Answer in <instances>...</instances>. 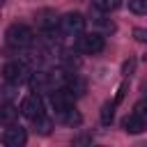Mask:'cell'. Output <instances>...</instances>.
I'll return each instance as SVG.
<instances>
[{
    "label": "cell",
    "instance_id": "obj_1",
    "mask_svg": "<svg viewBox=\"0 0 147 147\" xmlns=\"http://www.w3.org/2000/svg\"><path fill=\"white\" fill-rule=\"evenodd\" d=\"M32 41H34V34L25 23H11L5 30V44L14 51H23V48L32 46Z\"/></svg>",
    "mask_w": 147,
    "mask_h": 147
},
{
    "label": "cell",
    "instance_id": "obj_2",
    "mask_svg": "<svg viewBox=\"0 0 147 147\" xmlns=\"http://www.w3.org/2000/svg\"><path fill=\"white\" fill-rule=\"evenodd\" d=\"M30 74H32V71H30L28 62H23V60H9V62L2 67V78H5L7 83H14V85L28 83Z\"/></svg>",
    "mask_w": 147,
    "mask_h": 147
},
{
    "label": "cell",
    "instance_id": "obj_3",
    "mask_svg": "<svg viewBox=\"0 0 147 147\" xmlns=\"http://www.w3.org/2000/svg\"><path fill=\"white\" fill-rule=\"evenodd\" d=\"M57 30L67 37H78L85 30V16L80 11H69L57 18Z\"/></svg>",
    "mask_w": 147,
    "mask_h": 147
},
{
    "label": "cell",
    "instance_id": "obj_4",
    "mask_svg": "<svg viewBox=\"0 0 147 147\" xmlns=\"http://www.w3.org/2000/svg\"><path fill=\"white\" fill-rule=\"evenodd\" d=\"M76 46H78V51H80V53L96 55V53H101V51H103L106 41H103V34H101V32L92 30V32H80V34H78Z\"/></svg>",
    "mask_w": 147,
    "mask_h": 147
},
{
    "label": "cell",
    "instance_id": "obj_5",
    "mask_svg": "<svg viewBox=\"0 0 147 147\" xmlns=\"http://www.w3.org/2000/svg\"><path fill=\"white\" fill-rule=\"evenodd\" d=\"M74 99H76V94H74L67 85L53 87V90L48 92V101H51V106L55 108V113H62V110L71 108V106H74Z\"/></svg>",
    "mask_w": 147,
    "mask_h": 147
},
{
    "label": "cell",
    "instance_id": "obj_6",
    "mask_svg": "<svg viewBox=\"0 0 147 147\" xmlns=\"http://www.w3.org/2000/svg\"><path fill=\"white\" fill-rule=\"evenodd\" d=\"M28 83H30V87H32L34 94H46V92H51V90L55 87L53 74H51V71H44V69L32 71L30 78H28Z\"/></svg>",
    "mask_w": 147,
    "mask_h": 147
},
{
    "label": "cell",
    "instance_id": "obj_7",
    "mask_svg": "<svg viewBox=\"0 0 147 147\" xmlns=\"http://www.w3.org/2000/svg\"><path fill=\"white\" fill-rule=\"evenodd\" d=\"M21 115H25L28 119H39V117H44L46 113H44V101H41V96L39 94H30V96H25L23 99V103H21Z\"/></svg>",
    "mask_w": 147,
    "mask_h": 147
},
{
    "label": "cell",
    "instance_id": "obj_8",
    "mask_svg": "<svg viewBox=\"0 0 147 147\" xmlns=\"http://www.w3.org/2000/svg\"><path fill=\"white\" fill-rule=\"evenodd\" d=\"M28 140V131L21 126V124H9L2 133V142L7 147H23Z\"/></svg>",
    "mask_w": 147,
    "mask_h": 147
},
{
    "label": "cell",
    "instance_id": "obj_9",
    "mask_svg": "<svg viewBox=\"0 0 147 147\" xmlns=\"http://www.w3.org/2000/svg\"><path fill=\"white\" fill-rule=\"evenodd\" d=\"M122 129H124L126 133H142V131L147 129V124H145L136 113H131V115H126V117L122 119Z\"/></svg>",
    "mask_w": 147,
    "mask_h": 147
},
{
    "label": "cell",
    "instance_id": "obj_10",
    "mask_svg": "<svg viewBox=\"0 0 147 147\" xmlns=\"http://www.w3.org/2000/svg\"><path fill=\"white\" fill-rule=\"evenodd\" d=\"M18 113L11 103H2L0 101V126H9V124H16L18 122Z\"/></svg>",
    "mask_w": 147,
    "mask_h": 147
},
{
    "label": "cell",
    "instance_id": "obj_11",
    "mask_svg": "<svg viewBox=\"0 0 147 147\" xmlns=\"http://www.w3.org/2000/svg\"><path fill=\"white\" fill-rule=\"evenodd\" d=\"M55 115H57V119H60V122H64L67 126H74V129H76V126H80V124H83V117H80V113H78L74 106H71V108H67V110H62V113H55Z\"/></svg>",
    "mask_w": 147,
    "mask_h": 147
},
{
    "label": "cell",
    "instance_id": "obj_12",
    "mask_svg": "<svg viewBox=\"0 0 147 147\" xmlns=\"http://www.w3.org/2000/svg\"><path fill=\"white\" fill-rule=\"evenodd\" d=\"M16 96H18V85L5 80V83L0 85V101H2V103H11Z\"/></svg>",
    "mask_w": 147,
    "mask_h": 147
},
{
    "label": "cell",
    "instance_id": "obj_13",
    "mask_svg": "<svg viewBox=\"0 0 147 147\" xmlns=\"http://www.w3.org/2000/svg\"><path fill=\"white\" fill-rule=\"evenodd\" d=\"M119 5H122V0H92V7L99 9V11H103V14L115 11Z\"/></svg>",
    "mask_w": 147,
    "mask_h": 147
},
{
    "label": "cell",
    "instance_id": "obj_14",
    "mask_svg": "<svg viewBox=\"0 0 147 147\" xmlns=\"http://www.w3.org/2000/svg\"><path fill=\"white\" fill-rule=\"evenodd\" d=\"M113 110H115V103H103V108H101V124L103 126H108L113 122V115H115Z\"/></svg>",
    "mask_w": 147,
    "mask_h": 147
},
{
    "label": "cell",
    "instance_id": "obj_15",
    "mask_svg": "<svg viewBox=\"0 0 147 147\" xmlns=\"http://www.w3.org/2000/svg\"><path fill=\"white\" fill-rule=\"evenodd\" d=\"M129 9L138 16H145L147 14V0H129Z\"/></svg>",
    "mask_w": 147,
    "mask_h": 147
},
{
    "label": "cell",
    "instance_id": "obj_16",
    "mask_svg": "<svg viewBox=\"0 0 147 147\" xmlns=\"http://www.w3.org/2000/svg\"><path fill=\"white\" fill-rule=\"evenodd\" d=\"M133 113H136V115H138V117H140V119H142V122L147 124V99H140V101L136 103Z\"/></svg>",
    "mask_w": 147,
    "mask_h": 147
},
{
    "label": "cell",
    "instance_id": "obj_17",
    "mask_svg": "<svg viewBox=\"0 0 147 147\" xmlns=\"http://www.w3.org/2000/svg\"><path fill=\"white\" fill-rule=\"evenodd\" d=\"M34 126H37V131H39V133H48V131H51V119L44 115V117L34 119Z\"/></svg>",
    "mask_w": 147,
    "mask_h": 147
},
{
    "label": "cell",
    "instance_id": "obj_18",
    "mask_svg": "<svg viewBox=\"0 0 147 147\" xmlns=\"http://www.w3.org/2000/svg\"><path fill=\"white\" fill-rule=\"evenodd\" d=\"M133 37H136L138 41L147 44V30H145V28H136V30H133Z\"/></svg>",
    "mask_w": 147,
    "mask_h": 147
},
{
    "label": "cell",
    "instance_id": "obj_19",
    "mask_svg": "<svg viewBox=\"0 0 147 147\" xmlns=\"http://www.w3.org/2000/svg\"><path fill=\"white\" fill-rule=\"evenodd\" d=\"M133 64H136V62H126V64H124V76H131V71H133Z\"/></svg>",
    "mask_w": 147,
    "mask_h": 147
},
{
    "label": "cell",
    "instance_id": "obj_20",
    "mask_svg": "<svg viewBox=\"0 0 147 147\" xmlns=\"http://www.w3.org/2000/svg\"><path fill=\"white\" fill-rule=\"evenodd\" d=\"M74 142H92V136H80V138H74Z\"/></svg>",
    "mask_w": 147,
    "mask_h": 147
},
{
    "label": "cell",
    "instance_id": "obj_21",
    "mask_svg": "<svg viewBox=\"0 0 147 147\" xmlns=\"http://www.w3.org/2000/svg\"><path fill=\"white\" fill-rule=\"evenodd\" d=\"M2 5H5V0H0V7H2Z\"/></svg>",
    "mask_w": 147,
    "mask_h": 147
}]
</instances>
